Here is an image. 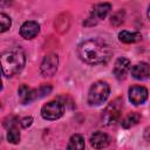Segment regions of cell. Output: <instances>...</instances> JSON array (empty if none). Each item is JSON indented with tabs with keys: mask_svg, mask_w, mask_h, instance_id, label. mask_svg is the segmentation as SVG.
I'll return each mask as SVG.
<instances>
[{
	"mask_svg": "<svg viewBox=\"0 0 150 150\" xmlns=\"http://www.w3.org/2000/svg\"><path fill=\"white\" fill-rule=\"evenodd\" d=\"M77 54L80 59L88 64H100L105 63L110 59L111 50L105 42L97 39H89L79 45Z\"/></svg>",
	"mask_w": 150,
	"mask_h": 150,
	"instance_id": "obj_1",
	"label": "cell"
},
{
	"mask_svg": "<svg viewBox=\"0 0 150 150\" xmlns=\"http://www.w3.org/2000/svg\"><path fill=\"white\" fill-rule=\"evenodd\" d=\"M26 63V56L21 48L15 47L4 52L0 55V69L7 77L14 76L22 70Z\"/></svg>",
	"mask_w": 150,
	"mask_h": 150,
	"instance_id": "obj_2",
	"label": "cell"
},
{
	"mask_svg": "<svg viewBox=\"0 0 150 150\" xmlns=\"http://www.w3.org/2000/svg\"><path fill=\"white\" fill-rule=\"evenodd\" d=\"M110 94V87L105 81L94 82L88 91V103L90 105H101L107 101Z\"/></svg>",
	"mask_w": 150,
	"mask_h": 150,
	"instance_id": "obj_3",
	"label": "cell"
},
{
	"mask_svg": "<svg viewBox=\"0 0 150 150\" xmlns=\"http://www.w3.org/2000/svg\"><path fill=\"white\" fill-rule=\"evenodd\" d=\"M122 109H123V101H122V98L118 97V98L114 100L103 110L102 122L105 125H112V124H115L121 118Z\"/></svg>",
	"mask_w": 150,
	"mask_h": 150,
	"instance_id": "obj_4",
	"label": "cell"
},
{
	"mask_svg": "<svg viewBox=\"0 0 150 150\" xmlns=\"http://www.w3.org/2000/svg\"><path fill=\"white\" fill-rule=\"evenodd\" d=\"M63 112H64V105L62 102L57 100L49 101L46 104H43L41 108V116L48 121H54L60 118L63 115Z\"/></svg>",
	"mask_w": 150,
	"mask_h": 150,
	"instance_id": "obj_5",
	"label": "cell"
},
{
	"mask_svg": "<svg viewBox=\"0 0 150 150\" xmlns=\"http://www.w3.org/2000/svg\"><path fill=\"white\" fill-rule=\"evenodd\" d=\"M59 59L56 54H48L45 56L40 66V71L43 76H53L57 69Z\"/></svg>",
	"mask_w": 150,
	"mask_h": 150,
	"instance_id": "obj_6",
	"label": "cell"
},
{
	"mask_svg": "<svg viewBox=\"0 0 150 150\" xmlns=\"http://www.w3.org/2000/svg\"><path fill=\"white\" fill-rule=\"evenodd\" d=\"M111 9V5L108 4V2H102V4H97L96 6H94V8L91 9V13L89 15V18L87 19V22L88 21H91L90 25H95L100 20L104 19L108 13L110 12Z\"/></svg>",
	"mask_w": 150,
	"mask_h": 150,
	"instance_id": "obj_7",
	"label": "cell"
},
{
	"mask_svg": "<svg viewBox=\"0 0 150 150\" xmlns=\"http://www.w3.org/2000/svg\"><path fill=\"white\" fill-rule=\"evenodd\" d=\"M129 100L135 105L143 104L148 100V89L143 86H132L129 88Z\"/></svg>",
	"mask_w": 150,
	"mask_h": 150,
	"instance_id": "obj_8",
	"label": "cell"
},
{
	"mask_svg": "<svg viewBox=\"0 0 150 150\" xmlns=\"http://www.w3.org/2000/svg\"><path fill=\"white\" fill-rule=\"evenodd\" d=\"M39 32H40V25L36 21H26L20 27V35L26 40L35 38L39 34Z\"/></svg>",
	"mask_w": 150,
	"mask_h": 150,
	"instance_id": "obj_9",
	"label": "cell"
},
{
	"mask_svg": "<svg viewBox=\"0 0 150 150\" xmlns=\"http://www.w3.org/2000/svg\"><path fill=\"white\" fill-rule=\"evenodd\" d=\"M129 68H130V61L125 57H118L114 64L112 73L117 80H122V79H124Z\"/></svg>",
	"mask_w": 150,
	"mask_h": 150,
	"instance_id": "obj_10",
	"label": "cell"
},
{
	"mask_svg": "<svg viewBox=\"0 0 150 150\" xmlns=\"http://www.w3.org/2000/svg\"><path fill=\"white\" fill-rule=\"evenodd\" d=\"M89 141H90V145L93 148H95V149H103V148L109 145L110 137L107 134L102 132V131H96V132H94L90 136Z\"/></svg>",
	"mask_w": 150,
	"mask_h": 150,
	"instance_id": "obj_11",
	"label": "cell"
},
{
	"mask_svg": "<svg viewBox=\"0 0 150 150\" xmlns=\"http://www.w3.org/2000/svg\"><path fill=\"white\" fill-rule=\"evenodd\" d=\"M131 75L134 79L136 80H146L150 75V68H149V64L146 62H141V63H137L132 67L131 69Z\"/></svg>",
	"mask_w": 150,
	"mask_h": 150,
	"instance_id": "obj_12",
	"label": "cell"
},
{
	"mask_svg": "<svg viewBox=\"0 0 150 150\" xmlns=\"http://www.w3.org/2000/svg\"><path fill=\"white\" fill-rule=\"evenodd\" d=\"M118 40L123 43H135L142 40V35L138 32H128L122 30L118 33Z\"/></svg>",
	"mask_w": 150,
	"mask_h": 150,
	"instance_id": "obj_13",
	"label": "cell"
},
{
	"mask_svg": "<svg viewBox=\"0 0 150 150\" xmlns=\"http://www.w3.org/2000/svg\"><path fill=\"white\" fill-rule=\"evenodd\" d=\"M19 93V97L21 100L22 103H29L34 100H36V94H35V89H30L27 86H21L18 90Z\"/></svg>",
	"mask_w": 150,
	"mask_h": 150,
	"instance_id": "obj_14",
	"label": "cell"
},
{
	"mask_svg": "<svg viewBox=\"0 0 150 150\" xmlns=\"http://www.w3.org/2000/svg\"><path fill=\"white\" fill-rule=\"evenodd\" d=\"M139 121H141V115H139L138 112H130L129 115H127V116L122 120L121 124H122L123 128L129 129V128H131V127H135Z\"/></svg>",
	"mask_w": 150,
	"mask_h": 150,
	"instance_id": "obj_15",
	"label": "cell"
},
{
	"mask_svg": "<svg viewBox=\"0 0 150 150\" xmlns=\"http://www.w3.org/2000/svg\"><path fill=\"white\" fill-rule=\"evenodd\" d=\"M68 149H83L84 148V138L80 134H75L70 137L69 143L67 145Z\"/></svg>",
	"mask_w": 150,
	"mask_h": 150,
	"instance_id": "obj_16",
	"label": "cell"
},
{
	"mask_svg": "<svg viewBox=\"0 0 150 150\" xmlns=\"http://www.w3.org/2000/svg\"><path fill=\"white\" fill-rule=\"evenodd\" d=\"M7 141L13 144H18L20 142V131L16 125H12L8 128L7 132Z\"/></svg>",
	"mask_w": 150,
	"mask_h": 150,
	"instance_id": "obj_17",
	"label": "cell"
},
{
	"mask_svg": "<svg viewBox=\"0 0 150 150\" xmlns=\"http://www.w3.org/2000/svg\"><path fill=\"white\" fill-rule=\"evenodd\" d=\"M11 26H12L11 18L5 13H0V33L8 30L11 28Z\"/></svg>",
	"mask_w": 150,
	"mask_h": 150,
	"instance_id": "obj_18",
	"label": "cell"
},
{
	"mask_svg": "<svg viewBox=\"0 0 150 150\" xmlns=\"http://www.w3.org/2000/svg\"><path fill=\"white\" fill-rule=\"evenodd\" d=\"M32 123H33V117H30V116L22 118V120H21V122H20L21 127H22V128H25V129H26V128H28V127H30V125H32Z\"/></svg>",
	"mask_w": 150,
	"mask_h": 150,
	"instance_id": "obj_19",
	"label": "cell"
},
{
	"mask_svg": "<svg viewBox=\"0 0 150 150\" xmlns=\"http://www.w3.org/2000/svg\"><path fill=\"white\" fill-rule=\"evenodd\" d=\"M13 0H0V7H8L11 6Z\"/></svg>",
	"mask_w": 150,
	"mask_h": 150,
	"instance_id": "obj_20",
	"label": "cell"
},
{
	"mask_svg": "<svg viewBox=\"0 0 150 150\" xmlns=\"http://www.w3.org/2000/svg\"><path fill=\"white\" fill-rule=\"evenodd\" d=\"M2 88V81H1V70H0V90Z\"/></svg>",
	"mask_w": 150,
	"mask_h": 150,
	"instance_id": "obj_21",
	"label": "cell"
}]
</instances>
